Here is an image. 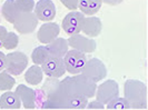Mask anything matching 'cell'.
<instances>
[{"instance_id": "obj_10", "label": "cell", "mask_w": 148, "mask_h": 110, "mask_svg": "<svg viewBox=\"0 0 148 110\" xmlns=\"http://www.w3.org/2000/svg\"><path fill=\"white\" fill-rule=\"evenodd\" d=\"M38 22L39 20L34 12H26L21 14L19 18L14 22V28L21 35H29L36 30L38 27Z\"/></svg>"}, {"instance_id": "obj_28", "label": "cell", "mask_w": 148, "mask_h": 110, "mask_svg": "<svg viewBox=\"0 0 148 110\" xmlns=\"http://www.w3.org/2000/svg\"><path fill=\"white\" fill-rule=\"evenodd\" d=\"M6 68V53L0 51V71L5 70Z\"/></svg>"}, {"instance_id": "obj_12", "label": "cell", "mask_w": 148, "mask_h": 110, "mask_svg": "<svg viewBox=\"0 0 148 110\" xmlns=\"http://www.w3.org/2000/svg\"><path fill=\"white\" fill-rule=\"evenodd\" d=\"M34 14L38 20L49 22L56 17V6L52 0H39L35 5Z\"/></svg>"}, {"instance_id": "obj_21", "label": "cell", "mask_w": 148, "mask_h": 110, "mask_svg": "<svg viewBox=\"0 0 148 110\" xmlns=\"http://www.w3.org/2000/svg\"><path fill=\"white\" fill-rule=\"evenodd\" d=\"M49 57H50L49 50H48V48H47L46 44L36 47V48L32 50V53H31L32 62H34L35 65H38V66H41Z\"/></svg>"}, {"instance_id": "obj_7", "label": "cell", "mask_w": 148, "mask_h": 110, "mask_svg": "<svg viewBox=\"0 0 148 110\" xmlns=\"http://www.w3.org/2000/svg\"><path fill=\"white\" fill-rule=\"evenodd\" d=\"M85 17L86 16L82 12L77 11V10H73L69 14H67L61 22V27H62L64 31L69 36L80 33Z\"/></svg>"}, {"instance_id": "obj_8", "label": "cell", "mask_w": 148, "mask_h": 110, "mask_svg": "<svg viewBox=\"0 0 148 110\" xmlns=\"http://www.w3.org/2000/svg\"><path fill=\"white\" fill-rule=\"evenodd\" d=\"M95 96H96V100L106 105L111 99L119 96V85L117 83V81L112 79L105 80L103 83L97 86Z\"/></svg>"}, {"instance_id": "obj_25", "label": "cell", "mask_w": 148, "mask_h": 110, "mask_svg": "<svg viewBox=\"0 0 148 110\" xmlns=\"http://www.w3.org/2000/svg\"><path fill=\"white\" fill-rule=\"evenodd\" d=\"M19 10L22 14L26 12H34L35 9V0H15Z\"/></svg>"}, {"instance_id": "obj_20", "label": "cell", "mask_w": 148, "mask_h": 110, "mask_svg": "<svg viewBox=\"0 0 148 110\" xmlns=\"http://www.w3.org/2000/svg\"><path fill=\"white\" fill-rule=\"evenodd\" d=\"M101 5V0H79L78 9L85 16H95L100 10Z\"/></svg>"}, {"instance_id": "obj_1", "label": "cell", "mask_w": 148, "mask_h": 110, "mask_svg": "<svg viewBox=\"0 0 148 110\" xmlns=\"http://www.w3.org/2000/svg\"><path fill=\"white\" fill-rule=\"evenodd\" d=\"M42 90L46 99L42 102L44 109H85L88 98L82 95L74 94L62 80L49 78L45 82Z\"/></svg>"}, {"instance_id": "obj_16", "label": "cell", "mask_w": 148, "mask_h": 110, "mask_svg": "<svg viewBox=\"0 0 148 110\" xmlns=\"http://www.w3.org/2000/svg\"><path fill=\"white\" fill-rule=\"evenodd\" d=\"M21 100L18 95L7 90L0 97V109L3 110H18L21 108Z\"/></svg>"}, {"instance_id": "obj_22", "label": "cell", "mask_w": 148, "mask_h": 110, "mask_svg": "<svg viewBox=\"0 0 148 110\" xmlns=\"http://www.w3.org/2000/svg\"><path fill=\"white\" fill-rule=\"evenodd\" d=\"M105 108L108 110H128L130 109V105L126 98H121L117 96L114 99H111L109 102L106 103Z\"/></svg>"}, {"instance_id": "obj_26", "label": "cell", "mask_w": 148, "mask_h": 110, "mask_svg": "<svg viewBox=\"0 0 148 110\" xmlns=\"http://www.w3.org/2000/svg\"><path fill=\"white\" fill-rule=\"evenodd\" d=\"M60 2H61L66 8L70 9V10L73 11V10H77V9H78L79 0H60Z\"/></svg>"}, {"instance_id": "obj_30", "label": "cell", "mask_w": 148, "mask_h": 110, "mask_svg": "<svg viewBox=\"0 0 148 110\" xmlns=\"http://www.w3.org/2000/svg\"><path fill=\"white\" fill-rule=\"evenodd\" d=\"M101 1L106 5H109V6H118L124 0H101Z\"/></svg>"}, {"instance_id": "obj_5", "label": "cell", "mask_w": 148, "mask_h": 110, "mask_svg": "<svg viewBox=\"0 0 148 110\" xmlns=\"http://www.w3.org/2000/svg\"><path fill=\"white\" fill-rule=\"evenodd\" d=\"M82 73L94 82H99L107 77V68L105 64L98 58L88 59L82 68Z\"/></svg>"}, {"instance_id": "obj_19", "label": "cell", "mask_w": 148, "mask_h": 110, "mask_svg": "<svg viewBox=\"0 0 148 110\" xmlns=\"http://www.w3.org/2000/svg\"><path fill=\"white\" fill-rule=\"evenodd\" d=\"M25 80L27 83H29L30 86H38L44 81V71L41 69V67L35 65L31 66L25 72Z\"/></svg>"}, {"instance_id": "obj_14", "label": "cell", "mask_w": 148, "mask_h": 110, "mask_svg": "<svg viewBox=\"0 0 148 110\" xmlns=\"http://www.w3.org/2000/svg\"><path fill=\"white\" fill-rule=\"evenodd\" d=\"M15 92L21 100V105L25 109H35L37 106V94L34 89L25 85L17 86Z\"/></svg>"}, {"instance_id": "obj_15", "label": "cell", "mask_w": 148, "mask_h": 110, "mask_svg": "<svg viewBox=\"0 0 148 110\" xmlns=\"http://www.w3.org/2000/svg\"><path fill=\"white\" fill-rule=\"evenodd\" d=\"M101 30H103V23H101L100 18H98L96 16H87V17H85L82 31L86 36L90 37V38L98 37L100 35Z\"/></svg>"}, {"instance_id": "obj_27", "label": "cell", "mask_w": 148, "mask_h": 110, "mask_svg": "<svg viewBox=\"0 0 148 110\" xmlns=\"http://www.w3.org/2000/svg\"><path fill=\"white\" fill-rule=\"evenodd\" d=\"M85 109H88V110H97V109H100L103 110L105 109V105L98 100H94V101H90V102L87 103L86 108Z\"/></svg>"}, {"instance_id": "obj_24", "label": "cell", "mask_w": 148, "mask_h": 110, "mask_svg": "<svg viewBox=\"0 0 148 110\" xmlns=\"http://www.w3.org/2000/svg\"><path fill=\"white\" fill-rule=\"evenodd\" d=\"M19 44V37L15 32H7V35L3 38L2 41V48L6 50H14Z\"/></svg>"}, {"instance_id": "obj_18", "label": "cell", "mask_w": 148, "mask_h": 110, "mask_svg": "<svg viewBox=\"0 0 148 110\" xmlns=\"http://www.w3.org/2000/svg\"><path fill=\"white\" fill-rule=\"evenodd\" d=\"M1 14H2V17L9 23H12L14 25V22L19 18V16L21 15L22 12L19 10V8L17 6L15 0H6L2 3Z\"/></svg>"}, {"instance_id": "obj_29", "label": "cell", "mask_w": 148, "mask_h": 110, "mask_svg": "<svg viewBox=\"0 0 148 110\" xmlns=\"http://www.w3.org/2000/svg\"><path fill=\"white\" fill-rule=\"evenodd\" d=\"M8 30L6 27L3 26H0V48H2V41H3V38L7 35Z\"/></svg>"}, {"instance_id": "obj_11", "label": "cell", "mask_w": 148, "mask_h": 110, "mask_svg": "<svg viewBox=\"0 0 148 110\" xmlns=\"http://www.w3.org/2000/svg\"><path fill=\"white\" fill-rule=\"evenodd\" d=\"M41 69L44 71V74L49 78L59 79L66 73L64 60L62 58H57V57H49L41 65Z\"/></svg>"}, {"instance_id": "obj_2", "label": "cell", "mask_w": 148, "mask_h": 110, "mask_svg": "<svg viewBox=\"0 0 148 110\" xmlns=\"http://www.w3.org/2000/svg\"><path fill=\"white\" fill-rule=\"evenodd\" d=\"M124 98L130 109H147V86L140 80L128 79L124 83Z\"/></svg>"}, {"instance_id": "obj_13", "label": "cell", "mask_w": 148, "mask_h": 110, "mask_svg": "<svg viewBox=\"0 0 148 110\" xmlns=\"http://www.w3.org/2000/svg\"><path fill=\"white\" fill-rule=\"evenodd\" d=\"M60 27L56 22H45L39 27L37 31V39L40 44H50L52 40H55L57 37H59Z\"/></svg>"}, {"instance_id": "obj_3", "label": "cell", "mask_w": 148, "mask_h": 110, "mask_svg": "<svg viewBox=\"0 0 148 110\" xmlns=\"http://www.w3.org/2000/svg\"><path fill=\"white\" fill-rule=\"evenodd\" d=\"M62 81L70 88L73 92L77 94V95H82L87 98L95 97L97 88L96 82L90 80L82 73L74 74L73 77H67Z\"/></svg>"}, {"instance_id": "obj_17", "label": "cell", "mask_w": 148, "mask_h": 110, "mask_svg": "<svg viewBox=\"0 0 148 110\" xmlns=\"http://www.w3.org/2000/svg\"><path fill=\"white\" fill-rule=\"evenodd\" d=\"M48 50H49V55L50 57H57V58H64V56L69 50V44L68 41L65 38L61 37H57L55 40H52L50 44H46Z\"/></svg>"}, {"instance_id": "obj_9", "label": "cell", "mask_w": 148, "mask_h": 110, "mask_svg": "<svg viewBox=\"0 0 148 110\" xmlns=\"http://www.w3.org/2000/svg\"><path fill=\"white\" fill-rule=\"evenodd\" d=\"M67 41L69 47H71V49L78 50L84 53H92L97 49V42L92 38L82 36L80 33L70 36Z\"/></svg>"}, {"instance_id": "obj_6", "label": "cell", "mask_w": 148, "mask_h": 110, "mask_svg": "<svg viewBox=\"0 0 148 110\" xmlns=\"http://www.w3.org/2000/svg\"><path fill=\"white\" fill-rule=\"evenodd\" d=\"M64 64H65V68H66V72L70 73V74H78L82 73V70L86 61L88 60L86 57V53L80 52L78 50H68L67 53L64 56Z\"/></svg>"}, {"instance_id": "obj_4", "label": "cell", "mask_w": 148, "mask_h": 110, "mask_svg": "<svg viewBox=\"0 0 148 110\" xmlns=\"http://www.w3.org/2000/svg\"><path fill=\"white\" fill-rule=\"evenodd\" d=\"M28 66V57L21 51H14L6 55L5 70L11 76H20Z\"/></svg>"}, {"instance_id": "obj_23", "label": "cell", "mask_w": 148, "mask_h": 110, "mask_svg": "<svg viewBox=\"0 0 148 110\" xmlns=\"http://www.w3.org/2000/svg\"><path fill=\"white\" fill-rule=\"evenodd\" d=\"M16 80L14 76L8 73L6 70L0 71V91H7L15 87Z\"/></svg>"}]
</instances>
